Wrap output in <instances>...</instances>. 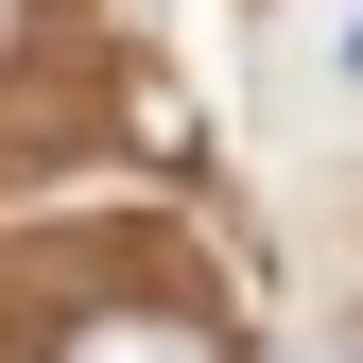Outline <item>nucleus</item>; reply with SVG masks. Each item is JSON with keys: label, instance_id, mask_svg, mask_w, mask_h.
Here are the masks:
<instances>
[{"label": "nucleus", "instance_id": "nucleus-1", "mask_svg": "<svg viewBox=\"0 0 363 363\" xmlns=\"http://www.w3.org/2000/svg\"><path fill=\"white\" fill-rule=\"evenodd\" d=\"M52 363H242V329H225V311H191V294H104Z\"/></svg>", "mask_w": 363, "mask_h": 363}, {"label": "nucleus", "instance_id": "nucleus-2", "mask_svg": "<svg viewBox=\"0 0 363 363\" xmlns=\"http://www.w3.org/2000/svg\"><path fill=\"white\" fill-rule=\"evenodd\" d=\"M18 35H35V0H0V52H18Z\"/></svg>", "mask_w": 363, "mask_h": 363}]
</instances>
